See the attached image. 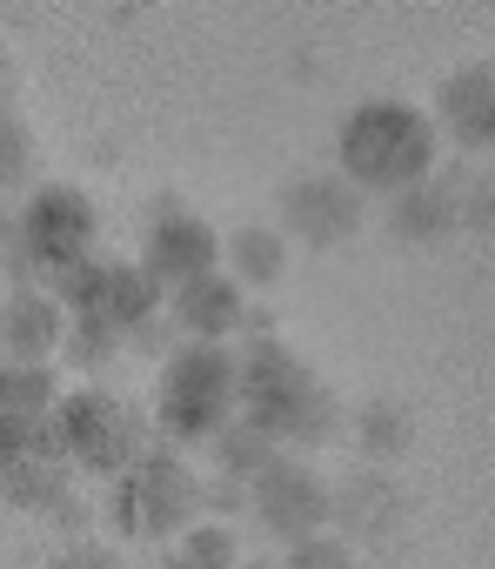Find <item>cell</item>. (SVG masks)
<instances>
[{
	"label": "cell",
	"instance_id": "20",
	"mask_svg": "<svg viewBox=\"0 0 495 569\" xmlns=\"http://www.w3.org/2000/svg\"><path fill=\"white\" fill-rule=\"evenodd\" d=\"M208 456H214V482H241V489H248V482H255L282 449H275L255 422H248V416H234L228 429L208 436Z\"/></svg>",
	"mask_w": 495,
	"mask_h": 569
},
{
	"label": "cell",
	"instance_id": "16",
	"mask_svg": "<svg viewBox=\"0 0 495 569\" xmlns=\"http://www.w3.org/2000/svg\"><path fill=\"white\" fill-rule=\"evenodd\" d=\"M168 316H174V329L188 342H228V336L248 329V296L214 268V274H201V281H188V289L168 296Z\"/></svg>",
	"mask_w": 495,
	"mask_h": 569
},
{
	"label": "cell",
	"instance_id": "21",
	"mask_svg": "<svg viewBox=\"0 0 495 569\" xmlns=\"http://www.w3.org/2000/svg\"><path fill=\"white\" fill-rule=\"evenodd\" d=\"M234 562H241V536H234V522H214V516L188 522L168 542V569H234Z\"/></svg>",
	"mask_w": 495,
	"mask_h": 569
},
{
	"label": "cell",
	"instance_id": "10",
	"mask_svg": "<svg viewBox=\"0 0 495 569\" xmlns=\"http://www.w3.org/2000/svg\"><path fill=\"white\" fill-rule=\"evenodd\" d=\"M248 516L282 542L322 536L329 529V476L309 456H275L255 482H248Z\"/></svg>",
	"mask_w": 495,
	"mask_h": 569
},
{
	"label": "cell",
	"instance_id": "19",
	"mask_svg": "<svg viewBox=\"0 0 495 569\" xmlns=\"http://www.w3.org/2000/svg\"><path fill=\"white\" fill-rule=\"evenodd\" d=\"M342 429L355 436V449H362L368 469H388V462L408 456V442H415V416H408V402H395V396L355 402V416H342Z\"/></svg>",
	"mask_w": 495,
	"mask_h": 569
},
{
	"label": "cell",
	"instance_id": "15",
	"mask_svg": "<svg viewBox=\"0 0 495 569\" xmlns=\"http://www.w3.org/2000/svg\"><path fill=\"white\" fill-rule=\"evenodd\" d=\"M0 502L34 509V516H68V522H81V509H74V469H68L61 449L0 456Z\"/></svg>",
	"mask_w": 495,
	"mask_h": 569
},
{
	"label": "cell",
	"instance_id": "13",
	"mask_svg": "<svg viewBox=\"0 0 495 569\" xmlns=\"http://www.w3.org/2000/svg\"><path fill=\"white\" fill-rule=\"evenodd\" d=\"M428 121H435V134H455L468 154H488V141H495V61L475 54V61L448 68Z\"/></svg>",
	"mask_w": 495,
	"mask_h": 569
},
{
	"label": "cell",
	"instance_id": "2",
	"mask_svg": "<svg viewBox=\"0 0 495 569\" xmlns=\"http://www.w3.org/2000/svg\"><path fill=\"white\" fill-rule=\"evenodd\" d=\"M435 154H442V134L428 121V108L402 101V94H368L342 114V134H335V174L355 188V194H402L415 181L435 174Z\"/></svg>",
	"mask_w": 495,
	"mask_h": 569
},
{
	"label": "cell",
	"instance_id": "7",
	"mask_svg": "<svg viewBox=\"0 0 495 569\" xmlns=\"http://www.w3.org/2000/svg\"><path fill=\"white\" fill-rule=\"evenodd\" d=\"M14 228H21V248H28L34 281H61L68 268H81L101 248L94 194L74 188V181H34V194L14 208Z\"/></svg>",
	"mask_w": 495,
	"mask_h": 569
},
{
	"label": "cell",
	"instance_id": "1",
	"mask_svg": "<svg viewBox=\"0 0 495 569\" xmlns=\"http://www.w3.org/2000/svg\"><path fill=\"white\" fill-rule=\"evenodd\" d=\"M234 416H248L282 456H309L342 436V402L329 382L275 336V329H241L234 349Z\"/></svg>",
	"mask_w": 495,
	"mask_h": 569
},
{
	"label": "cell",
	"instance_id": "18",
	"mask_svg": "<svg viewBox=\"0 0 495 569\" xmlns=\"http://www.w3.org/2000/svg\"><path fill=\"white\" fill-rule=\"evenodd\" d=\"M221 274L234 281V289H275V281L289 274V241L275 221H241L221 234Z\"/></svg>",
	"mask_w": 495,
	"mask_h": 569
},
{
	"label": "cell",
	"instance_id": "22",
	"mask_svg": "<svg viewBox=\"0 0 495 569\" xmlns=\"http://www.w3.org/2000/svg\"><path fill=\"white\" fill-rule=\"evenodd\" d=\"M275 569H362V562H355V549H348L342 536H329V529H322V536L289 542V556H282Z\"/></svg>",
	"mask_w": 495,
	"mask_h": 569
},
{
	"label": "cell",
	"instance_id": "24",
	"mask_svg": "<svg viewBox=\"0 0 495 569\" xmlns=\"http://www.w3.org/2000/svg\"><path fill=\"white\" fill-rule=\"evenodd\" d=\"M0 274H8L14 289H41V281H34V268H28V248H21V228H14V214H0Z\"/></svg>",
	"mask_w": 495,
	"mask_h": 569
},
{
	"label": "cell",
	"instance_id": "5",
	"mask_svg": "<svg viewBox=\"0 0 495 569\" xmlns=\"http://www.w3.org/2000/svg\"><path fill=\"white\" fill-rule=\"evenodd\" d=\"M101 522L128 542H174L188 522H201V476L188 456L148 442L101 496Z\"/></svg>",
	"mask_w": 495,
	"mask_h": 569
},
{
	"label": "cell",
	"instance_id": "14",
	"mask_svg": "<svg viewBox=\"0 0 495 569\" xmlns=\"http://www.w3.org/2000/svg\"><path fill=\"white\" fill-rule=\"evenodd\" d=\"M61 342H68V316L48 289H8L0 296V362L48 369Z\"/></svg>",
	"mask_w": 495,
	"mask_h": 569
},
{
	"label": "cell",
	"instance_id": "23",
	"mask_svg": "<svg viewBox=\"0 0 495 569\" xmlns=\"http://www.w3.org/2000/svg\"><path fill=\"white\" fill-rule=\"evenodd\" d=\"M48 569H128L108 542H94V536H74V542H61L54 556H48Z\"/></svg>",
	"mask_w": 495,
	"mask_h": 569
},
{
	"label": "cell",
	"instance_id": "8",
	"mask_svg": "<svg viewBox=\"0 0 495 569\" xmlns=\"http://www.w3.org/2000/svg\"><path fill=\"white\" fill-rule=\"evenodd\" d=\"M362 221H368V194H355L335 168L289 174L282 194H275V228H282V241L342 248L348 234H362Z\"/></svg>",
	"mask_w": 495,
	"mask_h": 569
},
{
	"label": "cell",
	"instance_id": "25",
	"mask_svg": "<svg viewBox=\"0 0 495 569\" xmlns=\"http://www.w3.org/2000/svg\"><path fill=\"white\" fill-rule=\"evenodd\" d=\"M234 569H275V562H269V556H241Z\"/></svg>",
	"mask_w": 495,
	"mask_h": 569
},
{
	"label": "cell",
	"instance_id": "6",
	"mask_svg": "<svg viewBox=\"0 0 495 569\" xmlns=\"http://www.w3.org/2000/svg\"><path fill=\"white\" fill-rule=\"evenodd\" d=\"M54 442H61L68 469H88V476L114 482L148 449V422L128 396H114L101 382H81V389H61V402H54Z\"/></svg>",
	"mask_w": 495,
	"mask_h": 569
},
{
	"label": "cell",
	"instance_id": "17",
	"mask_svg": "<svg viewBox=\"0 0 495 569\" xmlns=\"http://www.w3.org/2000/svg\"><path fill=\"white\" fill-rule=\"evenodd\" d=\"M382 228H388L395 241H408V248H428V241L455 234V228H462V214H455V181H448V174H428V181L388 194Z\"/></svg>",
	"mask_w": 495,
	"mask_h": 569
},
{
	"label": "cell",
	"instance_id": "26",
	"mask_svg": "<svg viewBox=\"0 0 495 569\" xmlns=\"http://www.w3.org/2000/svg\"><path fill=\"white\" fill-rule=\"evenodd\" d=\"M368 569H402V562H368Z\"/></svg>",
	"mask_w": 495,
	"mask_h": 569
},
{
	"label": "cell",
	"instance_id": "4",
	"mask_svg": "<svg viewBox=\"0 0 495 569\" xmlns=\"http://www.w3.org/2000/svg\"><path fill=\"white\" fill-rule=\"evenodd\" d=\"M234 422V342H181L161 356L154 429L161 449H208L214 429Z\"/></svg>",
	"mask_w": 495,
	"mask_h": 569
},
{
	"label": "cell",
	"instance_id": "9",
	"mask_svg": "<svg viewBox=\"0 0 495 569\" xmlns=\"http://www.w3.org/2000/svg\"><path fill=\"white\" fill-rule=\"evenodd\" d=\"M408 522H415V489L395 469L362 462L355 476L329 482V536H342L348 549L355 542H395Z\"/></svg>",
	"mask_w": 495,
	"mask_h": 569
},
{
	"label": "cell",
	"instance_id": "11",
	"mask_svg": "<svg viewBox=\"0 0 495 569\" xmlns=\"http://www.w3.org/2000/svg\"><path fill=\"white\" fill-rule=\"evenodd\" d=\"M134 268L148 274V289H154V296H161V289L174 296V289H188V281H201V274L221 268V234H214L201 214H188V208L168 201V208H154Z\"/></svg>",
	"mask_w": 495,
	"mask_h": 569
},
{
	"label": "cell",
	"instance_id": "3",
	"mask_svg": "<svg viewBox=\"0 0 495 569\" xmlns=\"http://www.w3.org/2000/svg\"><path fill=\"white\" fill-rule=\"evenodd\" d=\"M68 316V342L81 362H101L114 356L121 342H134L154 316H161V296L148 289V274L134 268V254H88L81 268H68L54 289H48Z\"/></svg>",
	"mask_w": 495,
	"mask_h": 569
},
{
	"label": "cell",
	"instance_id": "12",
	"mask_svg": "<svg viewBox=\"0 0 495 569\" xmlns=\"http://www.w3.org/2000/svg\"><path fill=\"white\" fill-rule=\"evenodd\" d=\"M54 369H14L0 362V456H28V449H61L54 442Z\"/></svg>",
	"mask_w": 495,
	"mask_h": 569
}]
</instances>
